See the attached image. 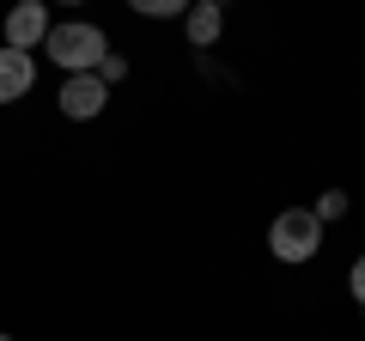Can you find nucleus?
I'll return each mask as SVG.
<instances>
[{"instance_id": "nucleus-1", "label": "nucleus", "mask_w": 365, "mask_h": 341, "mask_svg": "<svg viewBox=\"0 0 365 341\" xmlns=\"http://www.w3.org/2000/svg\"><path fill=\"white\" fill-rule=\"evenodd\" d=\"M43 49H49L67 73H98L104 55H110V43H104V31H98V25H79V19H73V25H55Z\"/></svg>"}, {"instance_id": "nucleus-2", "label": "nucleus", "mask_w": 365, "mask_h": 341, "mask_svg": "<svg viewBox=\"0 0 365 341\" xmlns=\"http://www.w3.org/2000/svg\"><path fill=\"white\" fill-rule=\"evenodd\" d=\"M317 244H323V220H317L311 208H287L268 225V250L280 256V263H311Z\"/></svg>"}, {"instance_id": "nucleus-3", "label": "nucleus", "mask_w": 365, "mask_h": 341, "mask_svg": "<svg viewBox=\"0 0 365 341\" xmlns=\"http://www.w3.org/2000/svg\"><path fill=\"white\" fill-rule=\"evenodd\" d=\"M49 13H43V0H19L13 13H6V49H37V43H49Z\"/></svg>"}, {"instance_id": "nucleus-4", "label": "nucleus", "mask_w": 365, "mask_h": 341, "mask_svg": "<svg viewBox=\"0 0 365 341\" xmlns=\"http://www.w3.org/2000/svg\"><path fill=\"white\" fill-rule=\"evenodd\" d=\"M104 104H110V86H104L98 73H67V86H61V116L91 122Z\"/></svg>"}, {"instance_id": "nucleus-5", "label": "nucleus", "mask_w": 365, "mask_h": 341, "mask_svg": "<svg viewBox=\"0 0 365 341\" xmlns=\"http://www.w3.org/2000/svg\"><path fill=\"white\" fill-rule=\"evenodd\" d=\"M31 79H37V61L25 49H0V104H19L31 92Z\"/></svg>"}, {"instance_id": "nucleus-6", "label": "nucleus", "mask_w": 365, "mask_h": 341, "mask_svg": "<svg viewBox=\"0 0 365 341\" xmlns=\"http://www.w3.org/2000/svg\"><path fill=\"white\" fill-rule=\"evenodd\" d=\"M220 25H225V13L213 0H195V6H189V43H195V49H207V43L220 37Z\"/></svg>"}, {"instance_id": "nucleus-7", "label": "nucleus", "mask_w": 365, "mask_h": 341, "mask_svg": "<svg viewBox=\"0 0 365 341\" xmlns=\"http://www.w3.org/2000/svg\"><path fill=\"white\" fill-rule=\"evenodd\" d=\"M317 220H341V213H347V195H341V189H329V195H317Z\"/></svg>"}, {"instance_id": "nucleus-8", "label": "nucleus", "mask_w": 365, "mask_h": 341, "mask_svg": "<svg viewBox=\"0 0 365 341\" xmlns=\"http://www.w3.org/2000/svg\"><path fill=\"white\" fill-rule=\"evenodd\" d=\"M146 19H170V13H182V0H134Z\"/></svg>"}, {"instance_id": "nucleus-9", "label": "nucleus", "mask_w": 365, "mask_h": 341, "mask_svg": "<svg viewBox=\"0 0 365 341\" xmlns=\"http://www.w3.org/2000/svg\"><path fill=\"white\" fill-rule=\"evenodd\" d=\"M122 73H128V61H122V55H104V67H98V79H104V86H116Z\"/></svg>"}, {"instance_id": "nucleus-10", "label": "nucleus", "mask_w": 365, "mask_h": 341, "mask_svg": "<svg viewBox=\"0 0 365 341\" xmlns=\"http://www.w3.org/2000/svg\"><path fill=\"white\" fill-rule=\"evenodd\" d=\"M347 287H353V299H359V311H365V256L353 263V275H347Z\"/></svg>"}, {"instance_id": "nucleus-11", "label": "nucleus", "mask_w": 365, "mask_h": 341, "mask_svg": "<svg viewBox=\"0 0 365 341\" xmlns=\"http://www.w3.org/2000/svg\"><path fill=\"white\" fill-rule=\"evenodd\" d=\"M0 341H13V335H0Z\"/></svg>"}]
</instances>
